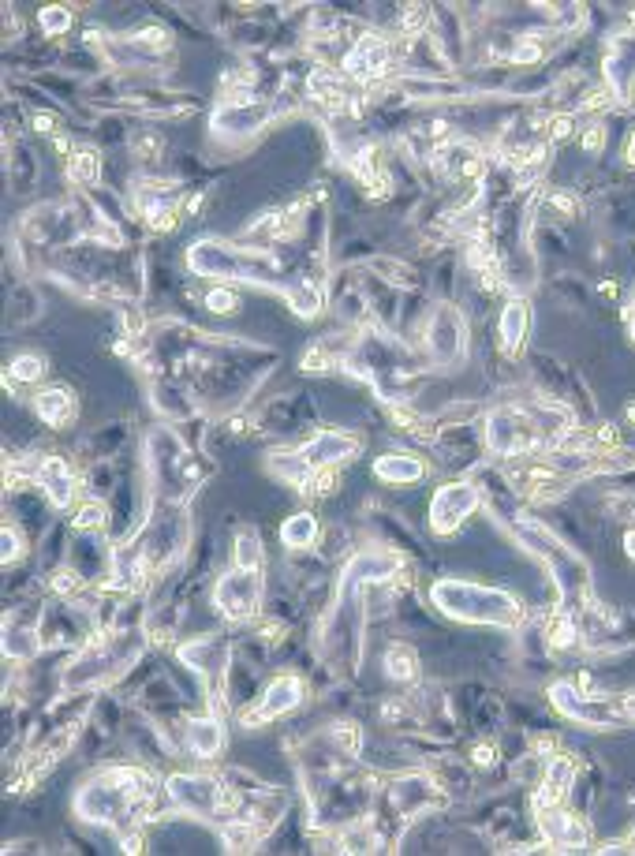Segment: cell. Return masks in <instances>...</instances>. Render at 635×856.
<instances>
[{"label": "cell", "mask_w": 635, "mask_h": 856, "mask_svg": "<svg viewBox=\"0 0 635 856\" xmlns=\"http://www.w3.org/2000/svg\"><path fill=\"white\" fill-rule=\"evenodd\" d=\"M527 329H531V311L523 300H512L501 311V344L505 352H520L523 341H527Z\"/></svg>", "instance_id": "cell-24"}, {"label": "cell", "mask_w": 635, "mask_h": 856, "mask_svg": "<svg viewBox=\"0 0 635 856\" xmlns=\"http://www.w3.org/2000/svg\"><path fill=\"white\" fill-rule=\"evenodd\" d=\"M374 475L381 483H419L423 479V464L408 453H385L374 460Z\"/></svg>", "instance_id": "cell-23"}, {"label": "cell", "mask_w": 635, "mask_h": 856, "mask_svg": "<svg viewBox=\"0 0 635 856\" xmlns=\"http://www.w3.org/2000/svg\"><path fill=\"white\" fill-rule=\"evenodd\" d=\"M467 348V326L464 318L452 311V307H441L430 326H426V352L438 367H452L456 359H464Z\"/></svg>", "instance_id": "cell-9"}, {"label": "cell", "mask_w": 635, "mask_h": 856, "mask_svg": "<svg viewBox=\"0 0 635 856\" xmlns=\"http://www.w3.org/2000/svg\"><path fill=\"white\" fill-rule=\"evenodd\" d=\"M606 79L613 86V94L621 101L632 98V83H635V45H628V38H617L609 45L606 53Z\"/></svg>", "instance_id": "cell-17"}, {"label": "cell", "mask_w": 635, "mask_h": 856, "mask_svg": "<svg viewBox=\"0 0 635 856\" xmlns=\"http://www.w3.org/2000/svg\"><path fill=\"white\" fill-rule=\"evenodd\" d=\"M542 827H546V838H550L557 849H579V845L587 842V827L579 823L576 815H565V812L546 815L542 812Z\"/></svg>", "instance_id": "cell-21"}, {"label": "cell", "mask_w": 635, "mask_h": 856, "mask_svg": "<svg viewBox=\"0 0 635 856\" xmlns=\"http://www.w3.org/2000/svg\"><path fill=\"white\" fill-rule=\"evenodd\" d=\"M169 797L184 812L198 815V819H213V815H221V808H225V785L206 778V774H172Z\"/></svg>", "instance_id": "cell-8"}, {"label": "cell", "mask_w": 635, "mask_h": 856, "mask_svg": "<svg viewBox=\"0 0 635 856\" xmlns=\"http://www.w3.org/2000/svg\"><path fill=\"white\" fill-rule=\"evenodd\" d=\"M146 797H150V782L139 771H109L79 789L75 812L90 823H120L139 812Z\"/></svg>", "instance_id": "cell-3"}, {"label": "cell", "mask_w": 635, "mask_h": 856, "mask_svg": "<svg viewBox=\"0 0 635 856\" xmlns=\"http://www.w3.org/2000/svg\"><path fill=\"white\" fill-rule=\"evenodd\" d=\"M430 797H434V782H426V778H404L393 785V804L408 815L419 812Z\"/></svg>", "instance_id": "cell-25"}, {"label": "cell", "mask_w": 635, "mask_h": 856, "mask_svg": "<svg viewBox=\"0 0 635 856\" xmlns=\"http://www.w3.org/2000/svg\"><path fill=\"white\" fill-rule=\"evenodd\" d=\"M430 602L441 614L467 621V625H501L516 628L523 621V602L501 587L467 584V580H438L430 587Z\"/></svg>", "instance_id": "cell-2"}, {"label": "cell", "mask_w": 635, "mask_h": 856, "mask_svg": "<svg viewBox=\"0 0 635 856\" xmlns=\"http://www.w3.org/2000/svg\"><path fill=\"white\" fill-rule=\"evenodd\" d=\"M38 19H42V30H45V34H60V30H68V27H71V12H68V8H45V12L38 15Z\"/></svg>", "instance_id": "cell-30"}, {"label": "cell", "mask_w": 635, "mask_h": 856, "mask_svg": "<svg viewBox=\"0 0 635 856\" xmlns=\"http://www.w3.org/2000/svg\"><path fill=\"white\" fill-rule=\"evenodd\" d=\"M632 333H635V303H632Z\"/></svg>", "instance_id": "cell-39"}, {"label": "cell", "mask_w": 635, "mask_h": 856, "mask_svg": "<svg viewBox=\"0 0 635 856\" xmlns=\"http://www.w3.org/2000/svg\"><path fill=\"white\" fill-rule=\"evenodd\" d=\"M210 311H221V314H232L236 311V296H232V292H225V288H221V292H210Z\"/></svg>", "instance_id": "cell-32"}, {"label": "cell", "mask_w": 635, "mask_h": 856, "mask_svg": "<svg viewBox=\"0 0 635 856\" xmlns=\"http://www.w3.org/2000/svg\"><path fill=\"white\" fill-rule=\"evenodd\" d=\"M419 670V658L411 651L408 643H393L389 651H385V673L393 677V681H411Z\"/></svg>", "instance_id": "cell-27"}, {"label": "cell", "mask_w": 635, "mask_h": 856, "mask_svg": "<svg viewBox=\"0 0 635 856\" xmlns=\"http://www.w3.org/2000/svg\"><path fill=\"white\" fill-rule=\"evenodd\" d=\"M389 68V45L381 42L378 34H363L352 45V53L344 57V72L352 79H378Z\"/></svg>", "instance_id": "cell-16"}, {"label": "cell", "mask_w": 635, "mask_h": 856, "mask_svg": "<svg viewBox=\"0 0 635 856\" xmlns=\"http://www.w3.org/2000/svg\"><path fill=\"white\" fill-rule=\"evenodd\" d=\"M236 565L240 569H262V543L254 531H240L236 535Z\"/></svg>", "instance_id": "cell-28"}, {"label": "cell", "mask_w": 635, "mask_h": 856, "mask_svg": "<svg viewBox=\"0 0 635 856\" xmlns=\"http://www.w3.org/2000/svg\"><path fill=\"white\" fill-rule=\"evenodd\" d=\"M303 696H307V688H303L299 677H277V681L266 688L262 703H258L254 711L243 714V722H247V726H262L269 718H281V714L296 711L299 703H303Z\"/></svg>", "instance_id": "cell-15"}, {"label": "cell", "mask_w": 635, "mask_h": 856, "mask_svg": "<svg viewBox=\"0 0 635 856\" xmlns=\"http://www.w3.org/2000/svg\"><path fill=\"white\" fill-rule=\"evenodd\" d=\"M572 778H576V763H572V759L568 756L550 759V771H546V778H542V789L535 793L538 812H546V808H553L557 800L565 797V789L572 785Z\"/></svg>", "instance_id": "cell-19"}, {"label": "cell", "mask_w": 635, "mask_h": 856, "mask_svg": "<svg viewBox=\"0 0 635 856\" xmlns=\"http://www.w3.org/2000/svg\"><path fill=\"white\" fill-rule=\"evenodd\" d=\"M34 479L45 486V494H49V501L53 505H71V498H75V471L68 468V460H60V457H49L38 464V471H34Z\"/></svg>", "instance_id": "cell-18"}, {"label": "cell", "mask_w": 635, "mask_h": 856, "mask_svg": "<svg viewBox=\"0 0 635 856\" xmlns=\"http://www.w3.org/2000/svg\"><path fill=\"white\" fill-rule=\"evenodd\" d=\"M187 744L202 759L221 756V748H225V722L221 718H191L187 722Z\"/></svg>", "instance_id": "cell-20"}, {"label": "cell", "mask_w": 635, "mask_h": 856, "mask_svg": "<svg viewBox=\"0 0 635 856\" xmlns=\"http://www.w3.org/2000/svg\"><path fill=\"white\" fill-rule=\"evenodd\" d=\"M213 602H217V610H221L228 621H247V617L258 610V602H262V576H258V569H240V565H232V569L217 580Z\"/></svg>", "instance_id": "cell-6"}, {"label": "cell", "mask_w": 635, "mask_h": 856, "mask_svg": "<svg viewBox=\"0 0 635 856\" xmlns=\"http://www.w3.org/2000/svg\"><path fill=\"white\" fill-rule=\"evenodd\" d=\"M8 374H12L15 382H38L45 374V359L42 356H15L8 363Z\"/></svg>", "instance_id": "cell-29"}, {"label": "cell", "mask_w": 635, "mask_h": 856, "mask_svg": "<svg viewBox=\"0 0 635 856\" xmlns=\"http://www.w3.org/2000/svg\"><path fill=\"white\" fill-rule=\"evenodd\" d=\"M531 423L523 419L516 408H497V412H490V419H486V442H490V449L494 453H501V457H516V453H523L527 445H531Z\"/></svg>", "instance_id": "cell-12"}, {"label": "cell", "mask_w": 635, "mask_h": 856, "mask_svg": "<svg viewBox=\"0 0 635 856\" xmlns=\"http://www.w3.org/2000/svg\"><path fill=\"white\" fill-rule=\"evenodd\" d=\"M19 546H23V543H19V535H15L12 528H4V561H15V557L23 554Z\"/></svg>", "instance_id": "cell-33"}, {"label": "cell", "mask_w": 635, "mask_h": 856, "mask_svg": "<svg viewBox=\"0 0 635 856\" xmlns=\"http://www.w3.org/2000/svg\"><path fill=\"white\" fill-rule=\"evenodd\" d=\"M314 539H318V520H314L311 513H296L281 528V543L288 546V550H307Z\"/></svg>", "instance_id": "cell-26"}, {"label": "cell", "mask_w": 635, "mask_h": 856, "mask_svg": "<svg viewBox=\"0 0 635 856\" xmlns=\"http://www.w3.org/2000/svg\"><path fill=\"white\" fill-rule=\"evenodd\" d=\"M187 266H191V273L210 277V281H247V285H262L269 292H281L299 318H314V314L322 311L318 288L311 281L292 277L266 251H243V247H232V243L221 240H198L187 251Z\"/></svg>", "instance_id": "cell-1"}, {"label": "cell", "mask_w": 635, "mask_h": 856, "mask_svg": "<svg viewBox=\"0 0 635 856\" xmlns=\"http://www.w3.org/2000/svg\"><path fill=\"white\" fill-rule=\"evenodd\" d=\"M583 146H587V150H598V146H602V128H591V131H587Z\"/></svg>", "instance_id": "cell-34"}, {"label": "cell", "mask_w": 635, "mask_h": 856, "mask_svg": "<svg viewBox=\"0 0 635 856\" xmlns=\"http://www.w3.org/2000/svg\"><path fill=\"white\" fill-rule=\"evenodd\" d=\"M516 535H520L523 543L531 546L546 565H553V572L561 576L557 584H561L565 595H576L579 587L587 584V565H583V557H576L572 550H565V546L557 543L546 528H535V524H516Z\"/></svg>", "instance_id": "cell-5"}, {"label": "cell", "mask_w": 635, "mask_h": 856, "mask_svg": "<svg viewBox=\"0 0 635 856\" xmlns=\"http://www.w3.org/2000/svg\"><path fill=\"white\" fill-rule=\"evenodd\" d=\"M479 509V490L471 483H445L430 501V528L438 535H449L464 524L467 516Z\"/></svg>", "instance_id": "cell-10"}, {"label": "cell", "mask_w": 635, "mask_h": 856, "mask_svg": "<svg viewBox=\"0 0 635 856\" xmlns=\"http://www.w3.org/2000/svg\"><path fill=\"white\" fill-rule=\"evenodd\" d=\"M142 655V636L139 632H124V636H105V640L83 647L79 655L68 662L64 685L68 688H94L113 681Z\"/></svg>", "instance_id": "cell-4"}, {"label": "cell", "mask_w": 635, "mask_h": 856, "mask_svg": "<svg viewBox=\"0 0 635 856\" xmlns=\"http://www.w3.org/2000/svg\"><path fill=\"white\" fill-rule=\"evenodd\" d=\"M180 658H184L187 666L206 681V685L217 692V688L225 685V670H228V643L217 640V636H206V640H195V643H184L180 647Z\"/></svg>", "instance_id": "cell-13"}, {"label": "cell", "mask_w": 635, "mask_h": 856, "mask_svg": "<svg viewBox=\"0 0 635 856\" xmlns=\"http://www.w3.org/2000/svg\"><path fill=\"white\" fill-rule=\"evenodd\" d=\"M34 412L42 415L49 427H64V423H71L75 419V397H71L68 389H45V393H38L34 397Z\"/></svg>", "instance_id": "cell-22"}, {"label": "cell", "mask_w": 635, "mask_h": 856, "mask_svg": "<svg viewBox=\"0 0 635 856\" xmlns=\"http://www.w3.org/2000/svg\"><path fill=\"white\" fill-rule=\"evenodd\" d=\"M71 176L75 180H98V161H94V154H79L75 161H71Z\"/></svg>", "instance_id": "cell-31"}, {"label": "cell", "mask_w": 635, "mask_h": 856, "mask_svg": "<svg viewBox=\"0 0 635 856\" xmlns=\"http://www.w3.org/2000/svg\"><path fill=\"white\" fill-rule=\"evenodd\" d=\"M624 554H628V557L635 561V528L628 531V535H624Z\"/></svg>", "instance_id": "cell-36"}, {"label": "cell", "mask_w": 635, "mask_h": 856, "mask_svg": "<svg viewBox=\"0 0 635 856\" xmlns=\"http://www.w3.org/2000/svg\"><path fill=\"white\" fill-rule=\"evenodd\" d=\"M550 700L553 707L565 714V718H572V722H583V726H591V729H613V726H621V711L613 707L609 700H602V696H583L576 685H568V681H557V685H550Z\"/></svg>", "instance_id": "cell-7"}, {"label": "cell", "mask_w": 635, "mask_h": 856, "mask_svg": "<svg viewBox=\"0 0 635 856\" xmlns=\"http://www.w3.org/2000/svg\"><path fill=\"white\" fill-rule=\"evenodd\" d=\"M359 453V442L348 438V434H337V430H322L318 438L296 449V460L299 464H307L311 471L318 468H333V464H348V460Z\"/></svg>", "instance_id": "cell-14"}, {"label": "cell", "mask_w": 635, "mask_h": 856, "mask_svg": "<svg viewBox=\"0 0 635 856\" xmlns=\"http://www.w3.org/2000/svg\"><path fill=\"white\" fill-rule=\"evenodd\" d=\"M273 113H277V105H269V101H228L213 113V131L225 135V139L251 135V131L266 128Z\"/></svg>", "instance_id": "cell-11"}, {"label": "cell", "mask_w": 635, "mask_h": 856, "mask_svg": "<svg viewBox=\"0 0 635 856\" xmlns=\"http://www.w3.org/2000/svg\"><path fill=\"white\" fill-rule=\"evenodd\" d=\"M475 763H479V767H490V763H494V748H479V752H475Z\"/></svg>", "instance_id": "cell-35"}, {"label": "cell", "mask_w": 635, "mask_h": 856, "mask_svg": "<svg viewBox=\"0 0 635 856\" xmlns=\"http://www.w3.org/2000/svg\"><path fill=\"white\" fill-rule=\"evenodd\" d=\"M624 714H628V718L635 722V692H628V696H624Z\"/></svg>", "instance_id": "cell-37"}, {"label": "cell", "mask_w": 635, "mask_h": 856, "mask_svg": "<svg viewBox=\"0 0 635 856\" xmlns=\"http://www.w3.org/2000/svg\"><path fill=\"white\" fill-rule=\"evenodd\" d=\"M628 161L635 165V135H632V143H628Z\"/></svg>", "instance_id": "cell-38"}]
</instances>
